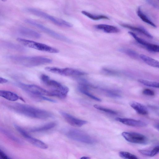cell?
<instances>
[{
	"label": "cell",
	"mask_w": 159,
	"mask_h": 159,
	"mask_svg": "<svg viewBox=\"0 0 159 159\" xmlns=\"http://www.w3.org/2000/svg\"><path fill=\"white\" fill-rule=\"evenodd\" d=\"M116 120L124 125L135 127H143L147 125L143 121L132 119L118 117Z\"/></svg>",
	"instance_id": "obj_13"
},
{
	"label": "cell",
	"mask_w": 159,
	"mask_h": 159,
	"mask_svg": "<svg viewBox=\"0 0 159 159\" xmlns=\"http://www.w3.org/2000/svg\"><path fill=\"white\" fill-rule=\"evenodd\" d=\"M19 32L23 36L25 37L33 39H39L41 35L38 32L31 29L21 27L19 29Z\"/></svg>",
	"instance_id": "obj_14"
},
{
	"label": "cell",
	"mask_w": 159,
	"mask_h": 159,
	"mask_svg": "<svg viewBox=\"0 0 159 159\" xmlns=\"http://www.w3.org/2000/svg\"><path fill=\"white\" fill-rule=\"evenodd\" d=\"M102 70L106 73L112 75H118L119 73L117 71L107 68H103Z\"/></svg>",
	"instance_id": "obj_32"
},
{
	"label": "cell",
	"mask_w": 159,
	"mask_h": 159,
	"mask_svg": "<svg viewBox=\"0 0 159 159\" xmlns=\"http://www.w3.org/2000/svg\"><path fill=\"white\" fill-rule=\"evenodd\" d=\"M148 50L151 52H159V45L150 43L146 48Z\"/></svg>",
	"instance_id": "obj_31"
},
{
	"label": "cell",
	"mask_w": 159,
	"mask_h": 159,
	"mask_svg": "<svg viewBox=\"0 0 159 159\" xmlns=\"http://www.w3.org/2000/svg\"><path fill=\"white\" fill-rule=\"evenodd\" d=\"M2 131L11 139L14 141L16 142L20 143V141L17 138L15 137V136H14L12 134H11L10 133L8 132L7 131H6L5 130L2 129Z\"/></svg>",
	"instance_id": "obj_33"
},
{
	"label": "cell",
	"mask_w": 159,
	"mask_h": 159,
	"mask_svg": "<svg viewBox=\"0 0 159 159\" xmlns=\"http://www.w3.org/2000/svg\"><path fill=\"white\" fill-rule=\"evenodd\" d=\"M102 90L109 97L114 98H120L121 97L118 90L107 89H102Z\"/></svg>",
	"instance_id": "obj_25"
},
{
	"label": "cell",
	"mask_w": 159,
	"mask_h": 159,
	"mask_svg": "<svg viewBox=\"0 0 159 159\" xmlns=\"http://www.w3.org/2000/svg\"><path fill=\"white\" fill-rule=\"evenodd\" d=\"M128 33L131 35L138 43L145 46L146 48L149 44L150 43H148L139 37L133 32L129 31Z\"/></svg>",
	"instance_id": "obj_28"
},
{
	"label": "cell",
	"mask_w": 159,
	"mask_h": 159,
	"mask_svg": "<svg viewBox=\"0 0 159 159\" xmlns=\"http://www.w3.org/2000/svg\"><path fill=\"white\" fill-rule=\"evenodd\" d=\"M45 69L46 70L50 72L66 76L79 77L87 74L83 71L70 68H59L48 66L45 67Z\"/></svg>",
	"instance_id": "obj_8"
},
{
	"label": "cell",
	"mask_w": 159,
	"mask_h": 159,
	"mask_svg": "<svg viewBox=\"0 0 159 159\" xmlns=\"http://www.w3.org/2000/svg\"><path fill=\"white\" fill-rule=\"evenodd\" d=\"M66 136L73 140L87 144L94 143L95 140L86 132L80 129L71 128L66 132Z\"/></svg>",
	"instance_id": "obj_5"
},
{
	"label": "cell",
	"mask_w": 159,
	"mask_h": 159,
	"mask_svg": "<svg viewBox=\"0 0 159 159\" xmlns=\"http://www.w3.org/2000/svg\"><path fill=\"white\" fill-rule=\"evenodd\" d=\"M81 159H90V158L88 157H86V156H83L81 158Z\"/></svg>",
	"instance_id": "obj_38"
},
{
	"label": "cell",
	"mask_w": 159,
	"mask_h": 159,
	"mask_svg": "<svg viewBox=\"0 0 159 159\" xmlns=\"http://www.w3.org/2000/svg\"><path fill=\"white\" fill-rule=\"evenodd\" d=\"M9 158H10L8 156L0 149V159H7Z\"/></svg>",
	"instance_id": "obj_36"
},
{
	"label": "cell",
	"mask_w": 159,
	"mask_h": 159,
	"mask_svg": "<svg viewBox=\"0 0 159 159\" xmlns=\"http://www.w3.org/2000/svg\"><path fill=\"white\" fill-rule=\"evenodd\" d=\"M16 85L34 98L44 100L45 96L54 97V94L51 91L36 85L19 82L16 84Z\"/></svg>",
	"instance_id": "obj_4"
},
{
	"label": "cell",
	"mask_w": 159,
	"mask_h": 159,
	"mask_svg": "<svg viewBox=\"0 0 159 159\" xmlns=\"http://www.w3.org/2000/svg\"><path fill=\"white\" fill-rule=\"evenodd\" d=\"M138 16L144 22L154 27H156V25L153 23L141 10L140 7H139L137 11Z\"/></svg>",
	"instance_id": "obj_21"
},
{
	"label": "cell",
	"mask_w": 159,
	"mask_h": 159,
	"mask_svg": "<svg viewBox=\"0 0 159 159\" xmlns=\"http://www.w3.org/2000/svg\"><path fill=\"white\" fill-rule=\"evenodd\" d=\"M120 156L123 158L128 159H138V158L135 155L125 151H120L119 153Z\"/></svg>",
	"instance_id": "obj_29"
},
{
	"label": "cell",
	"mask_w": 159,
	"mask_h": 159,
	"mask_svg": "<svg viewBox=\"0 0 159 159\" xmlns=\"http://www.w3.org/2000/svg\"><path fill=\"white\" fill-rule=\"evenodd\" d=\"M139 56L148 65L153 67L159 68V62L157 60L143 54H140Z\"/></svg>",
	"instance_id": "obj_19"
},
{
	"label": "cell",
	"mask_w": 159,
	"mask_h": 159,
	"mask_svg": "<svg viewBox=\"0 0 159 159\" xmlns=\"http://www.w3.org/2000/svg\"><path fill=\"white\" fill-rule=\"evenodd\" d=\"M121 135L127 141L131 143L146 144L148 142V138L144 135L135 132H124Z\"/></svg>",
	"instance_id": "obj_10"
},
{
	"label": "cell",
	"mask_w": 159,
	"mask_h": 159,
	"mask_svg": "<svg viewBox=\"0 0 159 159\" xmlns=\"http://www.w3.org/2000/svg\"><path fill=\"white\" fill-rule=\"evenodd\" d=\"M119 51L124 53L130 57L131 58L137 59L139 56L138 53L134 50L128 48H121L119 49Z\"/></svg>",
	"instance_id": "obj_24"
},
{
	"label": "cell",
	"mask_w": 159,
	"mask_h": 159,
	"mask_svg": "<svg viewBox=\"0 0 159 159\" xmlns=\"http://www.w3.org/2000/svg\"><path fill=\"white\" fill-rule=\"evenodd\" d=\"M40 78L44 85L50 88L54 97L63 99L67 96L69 89L68 87L56 81L51 79L45 74H42Z\"/></svg>",
	"instance_id": "obj_2"
},
{
	"label": "cell",
	"mask_w": 159,
	"mask_h": 159,
	"mask_svg": "<svg viewBox=\"0 0 159 159\" xmlns=\"http://www.w3.org/2000/svg\"><path fill=\"white\" fill-rule=\"evenodd\" d=\"M8 80L6 79L0 77V84H4L7 83Z\"/></svg>",
	"instance_id": "obj_37"
},
{
	"label": "cell",
	"mask_w": 159,
	"mask_h": 159,
	"mask_svg": "<svg viewBox=\"0 0 159 159\" xmlns=\"http://www.w3.org/2000/svg\"><path fill=\"white\" fill-rule=\"evenodd\" d=\"M1 0L3 2H6L7 1V0Z\"/></svg>",
	"instance_id": "obj_40"
},
{
	"label": "cell",
	"mask_w": 159,
	"mask_h": 159,
	"mask_svg": "<svg viewBox=\"0 0 159 159\" xmlns=\"http://www.w3.org/2000/svg\"><path fill=\"white\" fill-rule=\"evenodd\" d=\"M93 107L95 108L98 109V110L104 111L112 115H116L118 113V112L115 111L100 105L95 104L93 105Z\"/></svg>",
	"instance_id": "obj_27"
},
{
	"label": "cell",
	"mask_w": 159,
	"mask_h": 159,
	"mask_svg": "<svg viewBox=\"0 0 159 159\" xmlns=\"http://www.w3.org/2000/svg\"><path fill=\"white\" fill-rule=\"evenodd\" d=\"M56 125V123L55 122H50L42 126L32 129H31L30 131L33 132L44 131L52 129Z\"/></svg>",
	"instance_id": "obj_20"
},
{
	"label": "cell",
	"mask_w": 159,
	"mask_h": 159,
	"mask_svg": "<svg viewBox=\"0 0 159 159\" xmlns=\"http://www.w3.org/2000/svg\"><path fill=\"white\" fill-rule=\"evenodd\" d=\"M130 106L138 114L142 115L148 114L147 108L143 104L136 102H132L129 103Z\"/></svg>",
	"instance_id": "obj_17"
},
{
	"label": "cell",
	"mask_w": 159,
	"mask_h": 159,
	"mask_svg": "<svg viewBox=\"0 0 159 159\" xmlns=\"http://www.w3.org/2000/svg\"><path fill=\"white\" fill-rule=\"evenodd\" d=\"M0 97L11 101H15L20 98V96L14 93L2 90H0Z\"/></svg>",
	"instance_id": "obj_18"
},
{
	"label": "cell",
	"mask_w": 159,
	"mask_h": 159,
	"mask_svg": "<svg viewBox=\"0 0 159 159\" xmlns=\"http://www.w3.org/2000/svg\"><path fill=\"white\" fill-rule=\"evenodd\" d=\"M11 58L15 63L28 67L41 66L52 61L49 58L42 56H11Z\"/></svg>",
	"instance_id": "obj_3"
},
{
	"label": "cell",
	"mask_w": 159,
	"mask_h": 159,
	"mask_svg": "<svg viewBox=\"0 0 159 159\" xmlns=\"http://www.w3.org/2000/svg\"><path fill=\"white\" fill-rule=\"evenodd\" d=\"M154 126L156 128V129H157L158 130V129H159V127H158L159 126H158V124H156V125H155Z\"/></svg>",
	"instance_id": "obj_39"
},
{
	"label": "cell",
	"mask_w": 159,
	"mask_h": 159,
	"mask_svg": "<svg viewBox=\"0 0 159 159\" xmlns=\"http://www.w3.org/2000/svg\"><path fill=\"white\" fill-rule=\"evenodd\" d=\"M82 13L89 18L94 20H98L101 19L109 20V18L106 16L102 15H96L84 11H81Z\"/></svg>",
	"instance_id": "obj_22"
},
{
	"label": "cell",
	"mask_w": 159,
	"mask_h": 159,
	"mask_svg": "<svg viewBox=\"0 0 159 159\" xmlns=\"http://www.w3.org/2000/svg\"><path fill=\"white\" fill-rule=\"evenodd\" d=\"M17 40L21 44L27 47L51 53H57L59 50L46 44L21 38H17Z\"/></svg>",
	"instance_id": "obj_7"
},
{
	"label": "cell",
	"mask_w": 159,
	"mask_h": 159,
	"mask_svg": "<svg viewBox=\"0 0 159 159\" xmlns=\"http://www.w3.org/2000/svg\"><path fill=\"white\" fill-rule=\"evenodd\" d=\"M143 93L145 95L153 96L155 95L154 91L149 89H145L143 91Z\"/></svg>",
	"instance_id": "obj_34"
},
{
	"label": "cell",
	"mask_w": 159,
	"mask_h": 159,
	"mask_svg": "<svg viewBox=\"0 0 159 159\" xmlns=\"http://www.w3.org/2000/svg\"><path fill=\"white\" fill-rule=\"evenodd\" d=\"M25 21L32 25L36 27L43 32L58 40L67 42H70V40L66 37L46 27L44 25L32 20L26 19Z\"/></svg>",
	"instance_id": "obj_9"
},
{
	"label": "cell",
	"mask_w": 159,
	"mask_h": 159,
	"mask_svg": "<svg viewBox=\"0 0 159 159\" xmlns=\"http://www.w3.org/2000/svg\"><path fill=\"white\" fill-rule=\"evenodd\" d=\"M60 114L65 120L72 126L80 127L87 123V121L78 119L66 112L61 111Z\"/></svg>",
	"instance_id": "obj_12"
},
{
	"label": "cell",
	"mask_w": 159,
	"mask_h": 159,
	"mask_svg": "<svg viewBox=\"0 0 159 159\" xmlns=\"http://www.w3.org/2000/svg\"><path fill=\"white\" fill-rule=\"evenodd\" d=\"M26 10L29 13L37 16L49 20L58 26L66 27H71L72 25L64 20L55 18L41 11L33 8H28Z\"/></svg>",
	"instance_id": "obj_6"
},
{
	"label": "cell",
	"mask_w": 159,
	"mask_h": 159,
	"mask_svg": "<svg viewBox=\"0 0 159 159\" xmlns=\"http://www.w3.org/2000/svg\"><path fill=\"white\" fill-rule=\"evenodd\" d=\"M94 27L96 29L108 33H116L120 32V30L118 28L111 25L100 24L95 25Z\"/></svg>",
	"instance_id": "obj_15"
},
{
	"label": "cell",
	"mask_w": 159,
	"mask_h": 159,
	"mask_svg": "<svg viewBox=\"0 0 159 159\" xmlns=\"http://www.w3.org/2000/svg\"><path fill=\"white\" fill-rule=\"evenodd\" d=\"M78 89L79 91L82 93L86 95L90 98L96 101L101 102V99L91 93L89 90L80 85H78Z\"/></svg>",
	"instance_id": "obj_23"
},
{
	"label": "cell",
	"mask_w": 159,
	"mask_h": 159,
	"mask_svg": "<svg viewBox=\"0 0 159 159\" xmlns=\"http://www.w3.org/2000/svg\"><path fill=\"white\" fill-rule=\"evenodd\" d=\"M120 25L124 28H127L132 31L142 34L149 38L152 39L153 38L151 34L142 27H137L125 24H121Z\"/></svg>",
	"instance_id": "obj_16"
},
{
	"label": "cell",
	"mask_w": 159,
	"mask_h": 159,
	"mask_svg": "<svg viewBox=\"0 0 159 159\" xmlns=\"http://www.w3.org/2000/svg\"><path fill=\"white\" fill-rule=\"evenodd\" d=\"M139 152L143 155L153 157L156 155V151L153 148L152 150H139Z\"/></svg>",
	"instance_id": "obj_30"
},
{
	"label": "cell",
	"mask_w": 159,
	"mask_h": 159,
	"mask_svg": "<svg viewBox=\"0 0 159 159\" xmlns=\"http://www.w3.org/2000/svg\"><path fill=\"white\" fill-rule=\"evenodd\" d=\"M149 4L151 5L154 8H158V6L154 0H145Z\"/></svg>",
	"instance_id": "obj_35"
},
{
	"label": "cell",
	"mask_w": 159,
	"mask_h": 159,
	"mask_svg": "<svg viewBox=\"0 0 159 159\" xmlns=\"http://www.w3.org/2000/svg\"><path fill=\"white\" fill-rule=\"evenodd\" d=\"M16 129L29 143L34 146L42 149H46L48 145L43 141L31 136L22 128L18 125H14Z\"/></svg>",
	"instance_id": "obj_11"
},
{
	"label": "cell",
	"mask_w": 159,
	"mask_h": 159,
	"mask_svg": "<svg viewBox=\"0 0 159 159\" xmlns=\"http://www.w3.org/2000/svg\"><path fill=\"white\" fill-rule=\"evenodd\" d=\"M138 81L146 86L155 88H159V83L156 81H150L143 79H139Z\"/></svg>",
	"instance_id": "obj_26"
},
{
	"label": "cell",
	"mask_w": 159,
	"mask_h": 159,
	"mask_svg": "<svg viewBox=\"0 0 159 159\" xmlns=\"http://www.w3.org/2000/svg\"><path fill=\"white\" fill-rule=\"evenodd\" d=\"M8 108L17 113L26 116L39 119H47L52 117L50 112L31 106L20 103H6Z\"/></svg>",
	"instance_id": "obj_1"
}]
</instances>
